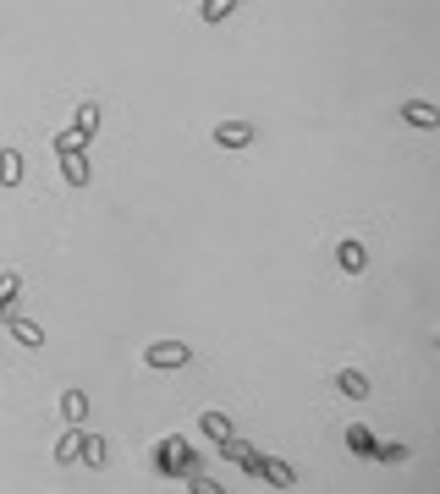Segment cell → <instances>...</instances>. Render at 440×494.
<instances>
[{
    "label": "cell",
    "mask_w": 440,
    "mask_h": 494,
    "mask_svg": "<svg viewBox=\"0 0 440 494\" xmlns=\"http://www.w3.org/2000/svg\"><path fill=\"white\" fill-rule=\"evenodd\" d=\"M94 126H100V110H94V104H83V110H77V132H83V138H88Z\"/></svg>",
    "instance_id": "12"
},
{
    "label": "cell",
    "mask_w": 440,
    "mask_h": 494,
    "mask_svg": "<svg viewBox=\"0 0 440 494\" xmlns=\"http://www.w3.org/2000/svg\"><path fill=\"white\" fill-rule=\"evenodd\" d=\"M77 445H83V434H66V439H61V451H55V456H61V461H77Z\"/></svg>",
    "instance_id": "13"
},
{
    "label": "cell",
    "mask_w": 440,
    "mask_h": 494,
    "mask_svg": "<svg viewBox=\"0 0 440 494\" xmlns=\"http://www.w3.org/2000/svg\"><path fill=\"white\" fill-rule=\"evenodd\" d=\"M188 363V346L182 341H154L149 346V368H182Z\"/></svg>",
    "instance_id": "1"
},
{
    "label": "cell",
    "mask_w": 440,
    "mask_h": 494,
    "mask_svg": "<svg viewBox=\"0 0 440 494\" xmlns=\"http://www.w3.org/2000/svg\"><path fill=\"white\" fill-rule=\"evenodd\" d=\"M160 467H188V451H182V445H166V451H160Z\"/></svg>",
    "instance_id": "11"
},
{
    "label": "cell",
    "mask_w": 440,
    "mask_h": 494,
    "mask_svg": "<svg viewBox=\"0 0 440 494\" xmlns=\"http://www.w3.org/2000/svg\"><path fill=\"white\" fill-rule=\"evenodd\" d=\"M77 456H83V461H105V445H100V439H94V434H88L83 445H77Z\"/></svg>",
    "instance_id": "10"
},
{
    "label": "cell",
    "mask_w": 440,
    "mask_h": 494,
    "mask_svg": "<svg viewBox=\"0 0 440 494\" xmlns=\"http://www.w3.org/2000/svg\"><path fill=\"white\" fill-rule=\"evenodd\" d=\"M215 138H220V143H231V148H242V143L253 138V126H242V121H226L220 132H215Z\"/></svg>",
    "instance_id": "2"
},
{
    "label": "cell",
    "mask_w": 440,
    "mask_h": 494,
    "mask_svg": "<svg viewBox=\"0 0 440 494\" xmlns=\"http://www.w3.org/2000/svg\"><path fill=\"white\" fill-rule=\"evenodd\" d=\"M6 319H11V313H6ZM11 329H17V341H28V346H39V341H44V329L28 324V319H11Z\"/></svg>",
    "instance_id": "5"
},
{
    "label": "cell",
    "mask_w": 440,
    "mask_h": 494,
    "mask_svg": "<svg viewBox=\"0 0 440 494\" xmlns=\"http://www.w3.org/2000/svg\"><path fill=\"white\" fill-rule=\"evenodd\" d=\"M11 297H17V280L6 275V280H0V313H6V302H11Z\"/></svg>",
    "instance_id": "17"
},
{
    "label": "cell",
    "mask_w": 440,
    "mask_h": 494,
    "mask_svg": "<svg viewBox=\"0 0 440 494\" xmlns=\"http://www.w3.org/2000/svg\"><path fill=\"white\" fill-rule=\"evenodd\" d=\"M336 258H341V269H353V275H358V269H363V247H358V242H341V247H336Z\"/></svg>",
    "instance_id": "3"
},
{
    "label": "cell",
    "mask_w": 440,
    "mask_h": 494,
    "mask_svg": "<svg viewBox=\"0 0 440 494\" xmlns=\"http://www.w3.org/2000/svg\"><path fill=\"white\" fill-rule=\"evenodd\" d=\"M204 434H215V439H231V423L220 417V412H204Z\"/></svg>",
    "instance_id": "6"
},
{
    "label": "cell",
    "mask_w": 440,
    "mask_h": 494,
    "mask_svg": "<svg viewBox=\"0 0 440 494\" xmlns=\"http://www.w3.org/2000/svg\"><path fill=\"white\" fill-rule=\"evenodd\" d=\"M347 445H353V451H375V434L369 429H347Z\"/></svg>",
    "instance_id": "9"
},
{
    "label": "cell",
    "mask_w": 440,
    "mask_h": 494,
    "mask_svg": "<svg viewBox=\"0 0 440 494\" xmlns=\"http://www.w3.org/2000/svg\"><path fill=\"white\" fill-rule=\"evenodd\" d=\"M336 385H341V390L353 395V401H358V395H369V379H363V373H353V368L341 373V379H336Z\"/></svg>",
    "instance_id": "4"
},
{
    "label": "cell",
    "mask_w": 440,
    "mask_h": 494,
    "mask_svg": "<svg viewBox=\"0 0 440 494\" xmlns=\"http://www.w3.org/2000/svg\"><path fill=\"white\" fill-rule=\"evenodd\" d=\"M231 6H237V0H210V6H204V17H210V22H220V17L231 11Z\"/></svg>",
    "instance_id": "15"
},
{
    "label": "cell",
    "mask_w": 440,
    "mask_h": 494,
    "mask_svg": "<svg viewBox=\"0 0 440 494\" xmlns=\"http://www.w3.org/2000/svg\"><path fill=\"white\" fill-rule=\"evenodd\" d=\"M407 121H419V126H435L440 116H435V110H429V104H407Z\"/></svg>",
    "instance_id": "8"
},
{
    "label": "cell",
    "mask_w": 440,
    "mask_h": 494,
    "mask_svg": "<svg viewBox=\"0 0 440 494\" xmlns=\"http://www.w3.org/2000/svg\"><path fill=\"white\" fill-rule=\"evenodd\" d=\"M17 170H22V160L11 154V148H6V154H0V182H22Z\"/></svg>",
    "instance_id": "7"
},
{
    "label": "cell",
    "mask_w": 440,
    "mask_h": 494,
    "mask_svg": "<svg viewBox=\"0 0 440 494\" xmlns=\"http://www.w3.org/2000/svg\"><path fill=\"white\" fill-rule=\"evenodd\" d=\"M375 456H380V461H407V451H402V445H380Z\"/></svg>",
    "instance_id": "16"
},
{
    "label": "cell",
    "mask_w": 440,
    "mask_h": 494,
    "mask_svg": "<svg viewBox=\"0 0 440 494\" xmlns=\"http://www.w3.org/2000/svg\"><path fill=\"white\" fill-rule=\"evenodd\" d=\"M83 143V132H77V126H72V132H61V138H55V148H61V154H72V148Z\"/></svg>",
    "instance_id": "14"
}]
</instances>
